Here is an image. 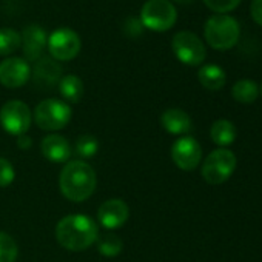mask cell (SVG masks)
<instances>
[{
	"mask_svg": "<svg viewBox=\"0 0 262 262\" xmlns=\"http://www.w3.org/2000/svg\"><path fill=\"white\" fill-rule=\"evenodd\" d=\"M56 237L68 251H83L97 242L99 227L85 214H70L57 222Z\"/></svg>",
	"mask_w": 262,
	"mask_h": 262,
	"instance_id": "6da1fadb",
	"label": "cell"
},
{
	"mask_svg": "<svg viewBox=\"0 0 262 262\" xmlns=\"http://www.w3.org/2000/svg\"><path fill=\"white\" fill-rule=\"evenodd\" d=\"M97 176L93 167L83 161L67 162L60 171V193L71 202L86 201L96 190Z\"/></svg>",
	"mask_w": 262,
	"mask_h": 262,
	"instance_id": "7a4b0ae2",
	"label": "cell"
},
{
	"mask_svg": "<svg viewBox=\"0 0 262 262\" xmlns=\"http://www.w3.org/2000/svg\"><path fill=\"white\" fill-rule=\"evenodd\" d=\"M207 43L219 51L233 48L241 36V27L237 20L231 16L217 14L207 20L204 28Z\"/></svg>",
	"mask_w": 262,
	"mask_h": 262,
	"instance_id": "3957f363",
	"label": "cell"
},
{
	"mask_svg": "<svg viewBox=\"0 0 262 262\" xmlns=\"http://www.w3.org/2000/svg\"><path fill=\"white\" fill-rule=\"evenodd\" d=\"M34 122L40 129L57 131L65 128L71 120V108L67 102L59 99L42 100L33 113Z\"/></svg>",
	"mask_w": 262,
	"mask_h": 262,
	"instance_id": "277c9868",
	"label": "cell"
},
{
	"mask_svg": "<svg viewBox=\"0 0 262 262\" xmlns=\"http://www.w3.org/2000/svg\"><path fill=\"white\" fill-rule=\"evenodd\" d=\"M236 170V156L227 148L213 150L202 164V178L210 185H219L230 179Z\"/></svg>",
	"mask_w": 262,
	"mask_h": 262,
	"instance_id": "5b68a950",
	"label": "cell"
},
{
	"mask_svg": "<svg viewBox=\"0 0 262 262\" xmlns=\"http://www.w3.org/2000/svg\"><path fill=\"white\" fill-rule=\"evenodd\" d=\"M178 19V11L170 0H148L141 11V22L151 31H168Z\"/></svg>",
	"mask_w": 262,
	"mask_h": 262,
	"instance_id": "8992f818",
	"label": "cell"
},
{
	"mask_svg": "<svg viewBox=\"0 0 262 262\" xmlns=\"http://www.w3.org/2000/svg\"><path fill=\"white\" fill-rule=\"evenodd\" d=\"M33 113L22 100H10L0 108V125L11 136H24L31 126Z\"/></svg>",
	"mask_w": 262,
	"mask_h": 262,
	"instance_id": "52a82bcc",
	"label": "cell"
},
{
	"mask_svg": "<svg viewBox=\"0 0 262 262\" xmlns=\"http://www.w3.org/2000/svg\"><path fill=\"white\" fill-rule=\"evenodd\" d=\"M171 47H173L174 56L182 63L190 65V67L201 65L207 57V51H205V47H204L202 40L196 34H193L191 31L178 33L173 37Z\"/></svg>",
	"mask_w": 262,
	"mask_h": 262,
	"instance_id": "ba28073f",
	"label": "cell"
},
{
	"mask_svg": "<svg viewBox=\"0 0 262 262\" xmlns=\"http://www.w3.org/2000/svg\"><path fill=\"white\" fill-rule=\"evenodd\" d=\"M47 47L56 60H73L80 51V37L70 28H59L51 33Z\"/></svg>",
	"mask_w": 262,
	"mask_h": 262,
	"instance_id": "9c48e42d",
	"label": "cell"
},
{
	"mask_svg": "<svg viewBox=\"0 0 262 262\" xmlns=\"http://www.w3.org/2000/svg\"><path fill=\"white\" fill-rule=\"evenodd\" d=\"M171 159L178 168L184 171H191L201 164L202 148L194 138H179L171 147Z\"/></svg>",
	"mask_w": 262,
	"mask_h": 262,
	"instance_id": "30bf717a",
	"label": "cell"
},
{
	"mask_svg": "<svg viewBox=\"0 0 262 262\" xmlns=\"http://www.w3.org/2000/svg\"><path fill=\"white\" fill-rule=\"evenodd\" d=\"M31 77V67L22 57H8L0 63V83L7 88H20Z\"/></svg>",
	"mask_w": 262,
	"mask_h": 262,
	"instance_id": "8fae6325",
	"label": "cell"
},
{
	"mask_svg": "<svg viewBox=\"0 0 262 262\" xmlns=\"http://www.w3.org/2000/svg\"><path fill=\"white\" fill-rule=\"evenodd\" d=\"M129 216V208L122 199H108L105 201L97 211V219L102 227L108 230L120 228Z\"/></svg>",
	"mask_w": 262,
	"mask_h": 262,
	"instance_id": "7c38bea8",
	"label": "cell"
},
{
	"mask_svg": "<svg viewBox=\"0 0 262 262\" xmlns=\"http://www.w3.org/2000/svg\"><path fill=\"white\" fill-rule=\"evenodd\" d=\"M31 76L36 86H40L43 90H48L51 86L59 85L62 79V68L60 65L50 57H40L34 68L31 70Z\"/></svg>",
	"mask_w": 262,
	"mask_h": 262,
	"instance_id": "4fadbf2b",
	"label": "cell"
},
{
	"mask_svg": "<svg viewBox=\"0 0 262 262\" xmlns=\"http://www.w3.org/2000/svg\"><path fill=\"white\" fill-rule=\"evenodd\" d=\"M24 54L27 57V62H37L42 57V53L47 47L48 37L43 28L37 25H30L24 30V34L20 37Z\"/></svg>",
	"mask_w": 262,
	"mask_h": 262,
	"instance_id": "5bb4252c",
	"label": "cell"
},
{
	"mask_svg": "<svg viewBox=\"0 0 262 262\" xmlns=\"http://www.w3.org/2000/svg\"><path fill=\"white\" fill-rule=\"evenodd\" d=\"M40 150L42 155L54 164H63L68 162V159L71 158V145L70 142L59 136V135H50L47 138H43L42 144H40Z\"/></svg>",
	"mask_w": 262,
	"mask_h": 262,
	"instance_id": "9a60e30c",
	"label": "cell"
},
{
	"mask_svg": "<svg viewBox=\"0 0 262 262\" xmlns=\"http://www.w3.org/2000/svg\"><path fill=\"white\" fill-rule=\"evenodd\" d=\"M161 125L170 135H187L191 129V119L184 110L170 108L162 113Z\"/></svg>",
	"mask_w": 262,
	"mask_h": 262,
	"instance_id": "2e32d148",
	"label": "cell"
},
{
	"mask_svg": "<svg viewBox=\"0 0 262 262\" xmlns=\"http://www.w3.org/2000/svg\"><path fill=\"white\" fill-rule=\"evenodd\" d=\"M198 77H199L201 85L204 88H207V90H211V91L221 90L225 85V80H227L225 71L217 65H205V67H202L199 70V73H198Z\"/></svg>",
	"mask_w": 262,
	"mask_h": 262,
	"instance_id": "e0dca14e",
	"label": "cell"
},
{
	"mask_svg": "<svg viewBox=\"0 0 262 262\" xmlns=\"http://www.w3.org/2000/svg\"><path fill=\"white\" fill-rule=\"evenodd\" d=\"M210 136H211V141L219 145V147H227L230 144L234 142L236 139V128L234 125L227 120V119H219L216 120L213 125H211V129H210Z\"/></svg>",
	"mask_w": 262,
	"mask_h": 262,
	"instance_id": "ac0fdd59",
	"label": "cell"
},
{
	"mask_svg": "<svg viewBox=\"0 0 262 262\" xmlns=\"http://www.w3.org/2000/svg\"><path fill=\"white\" fill-rule=\"evenodd\" d=\"M59 91L67 102L77 103L83 97V82L74 74L63 76L59 82Z\"/></svg>",
	"mask_w": 262,
	"mask_h": 262,
	"instance_id": "d6986e66",
	"label": "cell"
},
{
	"mask_svg": "<svg viewBox=\"0 0 262 262\" xmlns=\"http://www.w3.org/2000/svg\"><path fill=\"white\" fill-rule=\"evenodd\" d=\"M231 94L239 103H253L259 96V86L250 79H242L233 85Z\"/></svg>",
	"mask_w": 262,
	"mask_h": 262,
	"instance_id": "ffe728a7",
	"label": "cell"
},
{
	"mask_svg": "<svg viewBox=\"0 0 262 262\" xmlns=\"http://www.w3.org/2000/svg\"><path fill=\"white\" fill-rule=\"evenodd\" d=\"M22 40L16 30L0 28V56H8L20 47Z\"/></svg>",
	"mask_w": 262,
	"mask_h": 262,
	"instance_id": "44dd1931",
	"label": "cell"
},
{
	"mask_svg": "<svg viewBox=\"0 0 262 262\" xmlns=\"http://www.w3.org/2000/svg\"><path fill=\"white\" fill-rule=\"evenodd\" d=\"M19 248L16 241L8 234L0 231V262H16Z\"/></svg>",
	"mask_w": 262,
	"mask_h": 262,
	"instance_id": "7402d4cb",
	"label": "cell"
},
{
	"mask_svg": "<svg viewBox=\"0 0 262 262\" xmlns=\"http://www.w3.org/2000/svg\"><path fill=\"white\" fill-rule=\"evenodd\" d=\"M122 247H123L122 241L114 234H103L97 239L99 253L103 256H108V257L117 256L122 251Z\"/></svg>",
	"mask_w": 262,
	"mask_h": 262,
	"instance_id": "603a6c76",
	"label": "cell"
},
{
	"mask_svg": "<svg viewBox=\"0 0 262 262\" xmlns=\"http://www.w3.org/2000/svg\"><path fill=\"white\" fill-rule=\"evenodd\" d=\"M97 148H99V142L91 135H82V136H79L77 141H76V145H74L76 153L80 158H85V159L93 158L97 153Z\"/></svg>",
	"mask_w": 262,
	"mask_h": 262,
	"instance_id": "cb8c5ba5",
	"label": "cell"
},
{
	"mask_svg": "<svg viewBox=\"0 0 262 262\" xmlns=\"http://www.w3.org/2000/svg\"><path fill=\"white\" fill-rule=\"evenodd\" d=\"M242 0H204V4L214 13L224 14L237 8Z\"/></svg>",
	"mask_w": 262,
	"mask_h": 262,
	"instance_id": "d4e9b609",
	"label": "cell"
},
{
	"mask_svg": "<svg viewBox=\"0 0 262 262\" xmlns=\"http://www.w3.org/2000/svg\"><path fill=\"white\" fill-rule=\"evenodd\" d=\"M14 178H16V171L11 162L5 158H0V188L10 187Z\"/></svg>",
	"mask_w": 262,
	"mask_h": 262,
	"instance_id": "484cf974",
	"label": "cell"
},
{
	"mask_svg": "<svg viewBox=\"0 0 262 262\" xmlns=\"http://www.w3.org/2000/svg\"><path fill=\"white\" fill-rule=\"evenodd\" d=\"M250 14L251 19L262 27V0H251V5H250Z\"/></svg>",
	"mask_w": 262,
	"mask_h": 262,
	"instance_id": "4316f807",
	"label": "cell"
},
{
	"mask_svg": "<svg viewBox=\"0 0 262 262\" xmlns=\"http://www.w3.org/2000/svg\"><path fill=\"white\" fill-rule=\"evenodd\" d=\"M17 145H19V148L20 150H30L31 148V145H33V141L28 138V136H19V139H17Z\"/></svg>",
	"mask_w": 262,
	"mask_h": 262,
	"instance_id": "83f0119b",
	"label": "cell"
},
{
	"mask_svg": "<svg viewBox=\"0 0 262 262\" xmlns=\"http://www.w3.org/2000/svg\"><path fill=\"white\" fill-rule=\"evenodd\" d=\"M174 2H178V4H188V2H191V0H174Z\"/></svg>",
	"mask_w": 262,
	"mask_h": 262,
	"instance_id": "f1b7e54d",
	"label": "cell"
},
{
	"mask_svg": "<svg viewBox=\"0 0 262 262\" xmlns=\"http://www.w3.org/2000/svg\"><path fill=\"white\" fill-rule=\"evenodd\" d=\"M260 90H262V88H260Z\"/></svg>",
	"mask_w": 262,
	"mask_h": 262,
	"instance_id": "f546056e",
	"label": "cell"
}]
</instances>
